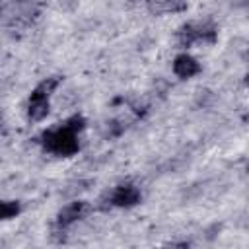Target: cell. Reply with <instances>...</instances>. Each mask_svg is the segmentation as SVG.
<instances>
[{
    "label": "cell",
    "instance_id": "obj_1",
    "mask_svg": "<svg viewBox=\"0 0 249 249\" xmlns=\"http://www.w3.org/2000/svg\"><path fill=\"white\" fill-rule=\"evenodd\" d=\"M218 39V33L214 29V25L210 23H185L177 29L175 33V41L181 49H189V47H210L214 45Z\"/></svg>",
    "mask_w": 249,
    "mask_h": 249
},
{
    "label": "cell",
    "instance_id": "obj_2",
    "mask_svg": "<svg viewBox=\"0 0 249 249\" xmlns=\"http://www.w3.org/2000/svg\"><path fill=\"white\" fill-rule=\"evenodd\" d=\"M43 146L47 152H51L54 156H74L80 150L78 134L68 130L62 124L56 128H51L43 134Z\"/></svg>",
    "mask_w": 249,
    "mask_h": 249
},
{
    "label": "cell",
    "instance_id": "obj_3",
    "mask_svg": "<svg viewBox=\"0 0 249 249\" xmlns=\"http://www.w3.org/2000/svg\"><path fill=\"white\" fill-rule=\"evenodd\" d=\"M142 198V193L136 185L132 183H121L115 189H111L105 196H101L103 202H107V206H117V208H130L134 204H138ZM105 206V208H107Z\"/></svg>",
    "mask_w": 249,
    "mask_h": 249
},
{
    "label": "cell",
    "instance_id": "obj_4",
    "mask_svg": "<svg viewBox=\"0 0 249 249\" xmlns=\"http://www.w3.org/2000/svg\"><path fill=\"white\" fill-rule=\"evenodd\" d=\"M91 212V204L88 200H80V198H74L72 202L64 204L58 214H56V224L64 226V228H70L72 224H76L78 220L86 218L88 214Z\"/></svg>",
    "mask_w": 249,
    "mask_h": 249
},
{
    "label": "cell",
    "instance_id": "obj_5",
    "mask_svg": "<svg viewBox=\"0 0 249 249\" xmlns=\"http://www.w3.org/2000/svg\"><path fill=\"white\" fill-rule=\"evenodd\" d=\"M171 70H173V74L177 78L191 80V78H195V76H198L202 72V66H200V62L195 56H191L187 53H181V54L175 56V60L171 64Z\"/></svg>",
    "mask_w": 249,
    "mask_h": 249
},
{
    "label": "cell",
    "instance_id": "obj_6",
    "mask_svg": "<svg viewBox=\"0 0 249 249\" xmlns=\"http://www.w3.org/2000/svg\"><path fill=\"white\" fill-rule=\"evenodd\" d=\"M189 8L187 0H146V10L150 16H165V14H181Z\"/></svg>",
    "mask_w": 249,
    "mask_h": 249
},
{
    "label": "cell",
    "instance_id": "obj_7",
    "mask_svg": "<svg viewBox=\"0 0 249 249\" xmlns=\"http://www.w3.org/2000/svg\"><path fill=\"white\" fill-rule=\"evenodd\" d=\"M51 113V99L45 97H29L27 101V117L33 123H41Z\"/></svg>",
    "mask_w": 249,
    "mask_h": 249
},
{
    "label": "cell",
    "instance_id": "obj_8",
    "mask_svg": "<svg viewBox=\"0 0 249 249\" xmlns=\"http://www.w3.org/2000/svg\"><path fill=\"white\" fill-rule=\"evenodd\" d=\"M60 84H62V78H60V76L45 78V80H41V82L33 88V91H31L29 97H45V99H51V95L56 93V89L60 88Z\"/></svg>",
    "mask_w": 249,
    "mask_h": 249
},
{
    "label": "cell",
    "instance_id": "obj_9",
    "mask_svg": "<svg viewBox=\"0 0 249 249\" xmlns=\"http://www.w3.org/2000/svg\"><path fill=\"white\" fill-rule=\"evenodd\" d=\"M91 185H93V181H91V179H74V181H70V183L64 187L62 195H64V196H68V198H78V195H82V193L89 191V187H91Z\"/></svg>",
    "mask_w": 249,
    "mask_h": 249
},
{
    "label": "cell",
    "instance_id": "obj_10",
    "mask_svg": "<svg viewBox=\"0 0 249 249\" xmlns=\"http://www.w3.org/2000/svg\"><path fill=\"white\" fill-rule=\"evenodd\" d=\"M214 103H216V93H214L212 89H208V88L196 89V93H195V107H198V109H208V107H212Z\"/></svg>",
    "mask_w": 249,
    "mask_h": 249
},
{
    "label": "cell",
    "instance_id": "obj_11",
    "mask_svg": "<svg viewBox=\"0 0 249 249\" xmlns=\"http://www.w3.org/2000/svg\"><path fill=\"white\" fill-rule=\"evenodd\" d=\"M21 206L18 200H0V220H10L19 214Z\"/></svg>",
    "mask_w": 249,
    "mask_h": 249
},
{
    "label": "cell",
    "instance_id": "obj_12",
    "mask_svg": "<svg viewBox=\"0 0 249 249\" xmlns=\"http://www.w3.org/2000/svg\"><path fill=\"white\" fill-rule=\"evenodd\" d=\"M62 126H66L68 130H72V132H76V134H80L84 128H86V119L82 117V115H72V117H68L64 123H60Z\"/></svg>",
    "mask_w": 249,
    "mask_h": 249
},
{
    "label": "cell",
    "instance_id": "obj_13",
    "mask_svg": "<svg viewBox=\"0 0 249 249\" xmlns=\"http://www.w3.org/2000/svg\"><path fill=\"white\" fill-rule=\"evenodd\" d=\"M76 99H78V95H76L72 89H66V91L58 93V97H56V107H62V109H66V107L74 105V103H76Z\"/></svg>",
    "mask_w": 249,
    "mask_h": 249
},
{
    "label": "cell",
    "instance_id": "obj_14",
    "mask_svg": "<svg viewBox=\"0 0 249 249\" xmlns=\"http://www.w3.org/2000/svg\"><path fill=\"white\" fill-rule=\"evenodd\" d=\"M58 8L60 10H74L76 8V0H58Z\"/></svg>",
    "mask_w": 249,
    "mask_h": 249
},
{
    "label": "cell",
    "instance_id": "obj_15",
    "mask_svg": "<svg viewBox=\"0 0 249 249\" xmlns=\"http://www.w3.org/2000/svg\"><path fill=\"white\" fill-rule=\"evenodd\" d=\"M216 231H220V226H218V224H214V226H212V228L206 231V237H208V239H214V237L218 235Z\"/></svg>",
    "mask_w": 249,
    "mask_h": 249
},
{
    "label": "cell",
    "instance_id": "obj_16",
    "mask_svg": "<svg viewBox=\"0 0 249 249\" xmlns=\"http://www.w3.org/2000/svg\"><path fill=\"white\" fill-rule=\"evenodd\" d=\"M8 134V123L4 117H0V136H6Z\"/></svg>",
    "mask_w": 249,
    "mask_h": 249
},
{
    "label": "cell",
    "instance_id": "obj_17",
    "mask_svg": "<svg viewBox=\"0 0 249 249\" xmlns=\"http://www.w3.org/2000/svg\"><path fill=\"white\" fill-rule=\"evenodd\" d=\"M31 0H10V4L12 6H25V4H29Z\"/></svg>",
    "mask_w": 249,
    "mask_h": 249
},
{
    "label": "cell",
    "instance_id": "obj_18",
    "mask_svg": "<svg viewBox=\"0 0 249 249\" xmlns=\"http://www.w3.org/2000/svg\"><path fill=\"white\" fill-rule=\"evenodd\" d=\"M128 2H132V4H134V2H140V0H128Z\"/></svg>",
    "mask_w": 249,
    "mask_h": 249
},
{
    "label": "cell",
    "instance_id": "obj_19",
    "mask_svg": "<svg viewBox=\"0 0 249 249\" xmlns=\"http://www.w3.org/2000/svg\"><path fill=\"white\" fill-rule=\"evenodd\" d=\"M0 14H2V4H0Z\"/></svg>",
    "mask_w": 249,
    "mask_h": 249
}]
</instances>
